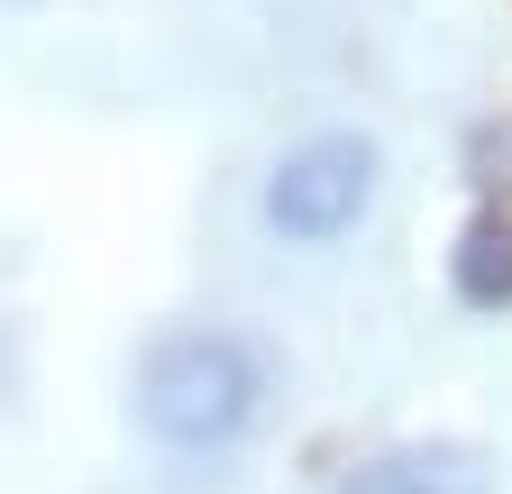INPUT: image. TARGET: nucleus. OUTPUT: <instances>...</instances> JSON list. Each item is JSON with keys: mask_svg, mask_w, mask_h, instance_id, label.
I'll use <instances>...</instances> for the list:
<instances>
[{"mask_svg": "<svg viewBox=\"0 0 512 494\" xmlns=\"http://www.w3.org/2000/svg\"><path fill=\"white\" fill-rule=\"evenodd\" d=\"M256 412H266V357L238 330H165L147 357H138V421L147 440L183 449V458H211V449H238Z\"/></svg>", "mask_w": 512, "mask_h": 494, "instance_id": "1", "label": "nucleus"}, {"mask_svg": "<svg viewBox=\"0 0 512 494\" xmlns=\"http://www.w3.org/2000/svg\"><path fill=\"white\" fill-rule=\"evenodd\" d=\"M458 302H476V312L512 302V220L503 211H476L458 238Z\"/></svg>", "mask_w": 512, "mask_h": 494, "instance_id": "4", "label": "nucleus"}, {"mask_svg": "<svg viewBox=\"0 0 512 494\" xmlns=\"http://www.w3.org/2000/svg\"><path fill=\"white\" fill-rule=\"evenodd\" d=\"M339 494H485V458L458 440H430V449H384L366 458Z\"/></svg>", "mask_w": 512, "mask_h": 494, "instance_id": "3", "label": "nucleus"}, {"mask_svg": "<svg viewBox=\"0 0 512 494\" xmlns=\"http://www.w3.org/2000/svg\"><path fill=\"white\" fill-rule=\"evenodd\" d=\"M375 165H384V156H375V138H357V129H320V138L284 147L275 174H266V229L293 238V247L348 238V229L375 211Z\"/></svg>", "mask_w": 512, "mask_h": 494, "instance_id": "2", "label": "nucleus"}]
</instances>
